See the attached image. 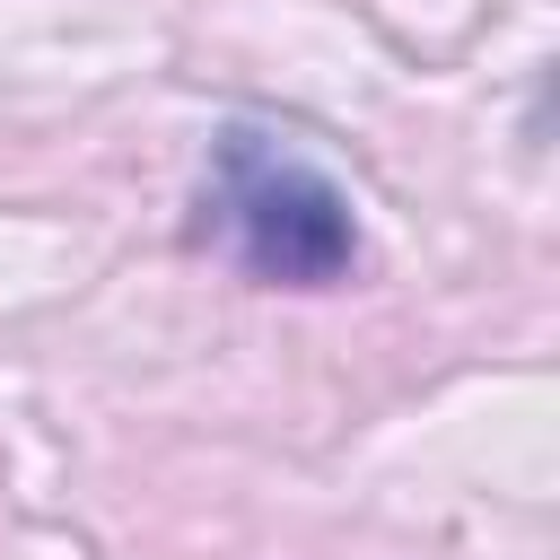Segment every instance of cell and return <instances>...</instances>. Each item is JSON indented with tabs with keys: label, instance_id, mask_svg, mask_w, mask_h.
Masks as SVG:
<instances>
[{
	"label": "cell",
	"instance_id": "cell-1",
	"mask_svg": "<svg viewBox=\"0 0 560 560\" xmlns=\"http://www.w3.org/2000/svg\"><path fill=\"white\" fill-rule=\"evenodd\" d=\"M210 219L228 254L271 289H341L359 262L350 192L254 122H228L210 149Z\"/></svg>",
	"mask_w": 560,
	"mask_h": 560
}]
</instances>
